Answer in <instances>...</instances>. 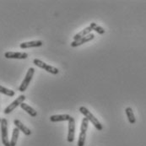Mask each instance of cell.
Listing matches in <instances>:
<instances>
[{
  "label": "cell",
  "instance_id": "6da1fadb",
  "mask_svg": "<svg viewBox=\"0 0 146 146\" xmlns=\"http://www.w3.org/2000/svg\"><path fill=\"white\" fill-rule=\"evenodd\" d=\"M80 111L83 114L84 116L89 120V122H90L94 127L98 130V131H102L103 127L102 125V123L99 122V120L85 107V106H80Z\"/></svg>",
  "mask_w": 146,
  "mask_h": 146
},
{
  "label": "cell",
  "instance_id": "7a4b0ae2",
  "mask_svg": "<svg viewBox=\"0 0 146 146\" xmlns=\"http://www.w3.org/2000/svg\"><path fill=\"white\" fill-rule=\"evenodd\" d=\"M34 74H35V68H30L28 69L26 74H25V79L23 80L22 83H21V84L20 85V87H19V91L24 92V91L26 90V89L28 88L29 84H30L31 80H32V78H33V76H34Z\"/></svg>",
  "mask_w": 146,
  "mask_h": 146
},
{
  "label": "cell",
  "instance_id": "3957f363",
  "mask_svg": "<svg viewBox=\"0 0 146 146\" xmlns=\"http://www.w3.org/2000/svg\"><path fill=\"white\" fill-rule=\"evenodd\" d=\"M1 135H2V143L4 146H10V141L9 140L8 136V121L6 118H2L1 122Z\"/></svg>",
  "mask_w": 146,
  "mask_h": 146
},
{
  "label": "cell",
  "instance_id": "277c9868",
  "mask_svg": "<svg viewBox=\"0 0 146 146\" xmlns=\"http://www.w3.org/2000/svg\"><path fill=\"white\" fill-rule=\"evenodd\" d=\"M89 125V120L84 117L82 120L81 126H80V133L79 136V140H78V146H84L85 143V139H86V132L88 129Z\"/></svg>",
  "mask_w": 146,
  "mask_h": 146
},
{
  "label": "cell",
  "instance_id": "5b68a950",
  "mask_svg": "<svg viewBox=\"0 0 146 146\" xmlns=\"http://www.w3.org/2000/svg\"><path fill=\"white\" fill-rule=\"evenodd\" d=\"M33 63H34V64H35L36 66L41 68L42 69H44L45 71H46V72L52 74H58L59 73L58 68H55V67H53V66L48 65V64H46V63L42 62V60H40V59H37V58L34 59V60H33Z\"/></svg>",
  "mask_w": 146,
  "mask_h": 146
},
{
  "label": "cell",
  "instance_id": "8992f818",
  "mask_svg": "<svg viewBox=\"0 0 146 146\" xmlns=\"http://www.w3.org/2000/svg\"><path fill=\"white\" fill-rule=\"evenodd\" d=\"M25 99H26V97H25V95H21L20 96H18V98H16L13 102H11L10 104L4 109V111H3L4 114H9L10 112H12L16 107L21 106L25 102Z\"/></svg>",
  "mask_w": 146,
  "mask_h": 146
},
{
  "label": "cell",
  "instance_id": "52a82bcc",
  "mask_svg": "<svg viewBox=\"0 0 146 146\" xmlns=\"http://www.w3.org/2000/svg\"><path fill=\"white\" fill-rule=\"evenodd\" d=\"M74 133H75V121H74V118L71 117V118L68 121V138H67L68 142L69 143L74 142Z\"/></svg>",
  "mask_w": 146,
  "mask_h": 146
},
{
  "label": "cell",
  "instance_id": "ba28073f",
  "mask_svg": "<svg viewBox=\"0 0 146 146\" xmlns=\"http://www.w3.org/2000/svg\"><path fill=\"white\" fill-rule=\"evenodd\" d=\"M4 57L9 59H26L28 54L26 52H6Z\"/></svg>",
  "mask_w": 146,
  "mask_h": 146
},
{
  "label": "cell",
  "instance_id": "9c48e42d",
  "mask_svg": "<svg viewBox=\"0 0 146 146\" xmlns=\"http://www.w3.org/2000/svg\"><path fill=\"white\" fill-rule=\"evenodd\" d=\"M94 38H95V35L92 34V33H90V34H89L88 36H84V37H82V38H80V39H79V40H77V41L72 42H71V44H70V46H71L72 47H77V46H80V45H83V44L86 43V42H90V41H92Z\"/></svg>",
  "mask_w": 146,
  "mask_h": 146
},
{
  "label": "cell",
  "instance_id": "30bf717a",
  "mask_svg": "<svg viewBox=\"0 0 146 146\" xmlns=\"http://www.w3.org/2000/svg\"><path fill=\"white\" fill-rule=\"evenodd\" d=\"M43 42L40 40L38 41H31V42H22L20 45V47L21 49H27V48H31V47H39L42 46Z\"/></svg>",
  "mask_w": 146,
  "mask_h": 146
},
{
  "label": "cell",
  "instance_id": "8fae6325",
  "mask_svg": "<svg viewBox=\"0 0 146 146\" xmlns=\"http://www.w3.org/2000/svg\"><path fill=\"white\" fill-rule=\"evenodd\" d=\"M14 124L15 125V127H16L17 128H19V129L21 130V132H22L25 135L29 136V135H31V129H30V128H28V127H27L25 125H24V124L21 123L19 119H15V121H14Z\"/></svg>",
  "mask_w": 146,
  "mask_h": 146
},
{
  "label": "cell",
  "instance_id": "7c38bea8",
  "mask_svg": "<svg viewBox=\"0 0 146 146\" xmlns=\"http://www.w3.org/2000/svg\"><path fill=\"white\" fill-rule=\"evenodd\" d=\"M71 118V116L68 114H63V115H52L50 117V121L52 123H58V122H63V121H69Z\"/></svg>",
  "mask_w": 146,
  "mask_h": 146
},
{
  "label": "cell",
  "instance_id": "4fadbf2b",
  "mask_svg": "<svg viewBox=\"0 0 146 146\" xmlns=\"http://www.w3.org/2000/svg\"><path fill=\"white\" fill-rule=\"evenodd\" d=\"M91 31H92V29H91L90 26L85 27L84 30L80 31V32H78V33L74 36V41H77V40H79V39H80V38H82V37H84V36H88L89 34H90Z\"/></svg>",
  "mask_w": 146,
  "mask_h": 146
},
{
  "label": "cell",
  "instance_id": "5bb4252c",
  "mask_svg": "<svg viewBox=\"0 0 146 146\" xmlns=\"http://www.w3.org/2000/svg\"><path fill=\"white\" fill-rule=\"evenodd\" d=\"M21 107L25 111H26L30 116H31V117H35L37 116V111H36L33 107H31V106H29L28 104L23 102V103L21 105Z\"/></svg>",
  "mask_w": 146,
  "mask_h": 146
},
{
  "label": "cell",
  "instance_id": "9a60e30c",
  "mask_svg": "<svg viewBox=\"0 0 146 146\" xmlns=\"http://www.w3.org/2000/svg\"><path fill=\"white\" fill-rule=\"evenodd\" d=\"M125 112L128 122H129L131 124H134V123H136V118H135L134 113H133V109H132L131 107H127L125 109Z\"/></svg>",
  "mask_w": 146,
  "mask_h": 146
},
{
  "label": "cell",
  "instance_id": "2e32d148",
  "mask_svg": "<svg viewBox=\"0 0 146 146\" xmlns=\"http://www.w3.org/2000/svg\"><path fill=\"white\" fill-rule=\"evenodd\" d=\"M19 134H20V129L17 127H15L13 129L12 132V137H11V140H10V146H15L18 141V138H19Z\"/></svg>",
  "mask_w": 146,
  "mask_h": 146
},
{
  "label": "cell",
  "instance_id": "e0dca14e",
  "mask_svg": "<svg viewBox=\"0 0 146 146\" xmlns=\"http://www.w3.org/2000/svg\"><path fill=\"white\" fill-rule=\"evenodd\" d=\"M90 27L92 29V31H95L96 32H97L98 34H101V35H103L105 32H106L104 28H102L101 25H97L96 23H95V22L90 23Z\"/></svg>",
  "mask_w": 146,
  "mask_h": 146
},
{
  "label": "cell",
  "instance_id": "ac0fdd59",
  "mask_svg": "<svg viewBox=\"0 0 146 146\" xmlns=\"http://www.w3.org/2000/svg\"><path fill=\"white\" fill-rule=\"evenodd\" d=\"M0 93L7 96H9V97H13L15 95V92L12 90H9V89H7L2 85H0Z\"/></svg>",
  "mask_w": 146,
  "mask_h": 146
},
{
  "label": "cell",
  "instance_id": "d6986e66",
  "mask_svg": "<svg viewBox=\"0 0 146 146\" xmlns=\"http://www.w3.org/2000/svg\"><path fill=\"white\" fill-rule=\"evenodd\" d=\"M1 122H2V118L0 117V123H1Z\"/></svg>",
  "mask_w": 146,
  "mask_h": 146
}]
</instances>
